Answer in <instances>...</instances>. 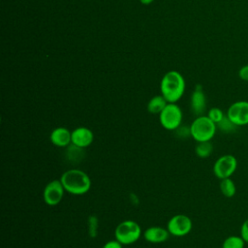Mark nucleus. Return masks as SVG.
I'll return each instance as SVG.
<instances>
[{"label": "nucleus", "mask_w": 248, "mask_h": 248, "mask_svg": "<svg viewBox=\"0 0 248 248\" xmlns=\"http://www.w3.org/2000/svg\"><path fill=\"white\" fill-rule=\"evenodd\" d=\"M103 248H123V244H121L118 240H109L106 242L103 246Z\"/></svg>", "instance_id": "25"}, {"label": "nucleus", "mask_w": 248, "mask_h": 248, "mask_svg": "<svg viewBox=\"0 0 248 248\" xmlns=\"http://www.w3.org/2000/svg\"><path fill=\"white\" fill-rule=\"evenodd\" d=\"M185 80L177 71H170L165 74L160 83L161 95L168 103H176L181 99L185 91Z\"/></svg>", "instance_id": "2"}, {"label": "nucleus", "mask_w": 248, "mask_h": 248, "mask_svg": "<svg viewBox=\"0 0 248 248\" xmlns=\"http://www.w3.org/2000/svg\"><path fill=\"white\" fill-rule=\"evenodd\" d=\"M226 115L237 127L248 125V101L232 103L229 107Z\"/></svg>", "instance_id": "9"}, {"label": "nucleus", "mask_w": 248, "mask_h": 248, "mask_svg": "<svg viewBox=\"0 0 248 248\" xmlns=\"http://www.w3.org/2000/svg\"><path fill=\"white\" fill-rule=\"evenodd\" d=\"M170 233L169 232L167 228L159 227V226H152L147 228L143 232V238L150 243H162L168 240Z\"/></svg>", "instance_id": "13"}, {"label": "nucleus", "mask_w": 248, "mask_h": 248, "mask_svg": "<svg viewBox=\"0 0 248 248\" xmlns=\"http://www.w3.org/2000/svg\"><path fill=\"white\" fill-rule=\"evenodd\" d=\"M174 133L180 139H186L188 137H191L190 126H182V125H180L177 129L174 130Z\"/></svg>", "instance_id": "22"}, {"label": "nucleus", "mask_w": 248, "mask_h": 248, "mask_svg": "<svg viewBox=\"0 0 248 248\" xmlns=\"http://www.w3.org/2000/svg\"><path fill=\"white\" fill-rule=\"evenodd\" d=\"M217 125V129L221 130L222 132L224 133H232L233 131L236 130L237 126L235 124H233L227 115H225V117L219 122L216 124Z\"/></svg>", "instance_id": "19"}, {"label": "nucleus", "mask_w": 248, "mask_h": 248, "mask_svg": "<svg viewBox=\"0 0 248 248\" xmlns=\"http://www.w3.org/2000/svg\"><path fill=\"white\" fill-rule=\"evenodd\" d=\"M238 77L240 79H242L244 81H248V64L242 66L238 70Z\"/></svg>", "instance_id": "24"}, {"label": "nucleus", "mask_w": 248, "mask_h": 248, "mask_svg": "<svg viewBox=\"0 0 248 248\" xmlns=\"http://www.w3.org/2000/svg\"><path fill=\"white\" fill-rule=\"evenodd\" d=\"M190 108L192 112L197 115H203L206 108V98L200 85H197L195 90L191 94L190 98Z\"/></svg>", "instance_id": "11"}, {"label": "nucleus", "mask_w": 248, "mask_h": 248, "mask_svg": "<svg viewBox=\"0 0 248 248\" xmlns=\"http://www.w3.org/2000/svg\"><path fill=\"white\" fill-rule=\"evenodd\" d=\"M60 181L65 191L75 196L84 195L91 188L89 175L78 169H70L64 171L60 177Z\"/></svg>", "instance_id": "1"}, {"label": "nucleus", "mask_w": 248, "mask_h": 248, "mask_svg": "<svg viewBox=\"0 0 248 248\" xmlns=\"http://www.w3.org/2000/svg\"><path fill=\"white\" fill-rule=\"evenodd\" d=\"M213 151V145L210 141L198 142L195 146V153L199 158L205 159L211 155Z\"/></svg>", "instance_id": "16"}, {"label": "nucleus", "mask_w": 248, "mask_h": 248, "mask_svg": "<svg viewBox=\"0 0 248 248\" xmlns=\"http://www.w3.org/2000/svg\"><path fill=\"white\" fill-rule=\"evenodd\" d=\"M87 226H88V233L89 236L94 238L97 236L98 233V228H99V220L95 215H91L88 218L87 221Z\"/></svg>", "instance_id": "20"}, {"label": "nucleus", "mask_w": 248, "mask_h": 248, "mask_svg": "<svg viewBox=\"0 0 248 248\" xmlns=\"http://www.w3.org/2000/svg\"><path fill=\"white\" fill-rule=\"evenodd\" d=\"M153 1H154V0H140V2L141 4H143V5H149V4H151Z\"/></svg>", "instance_id": "26"}, {"label": "nucleus", "mask_w": 248, "mask_h": 248, "mask_svg": "<svg viewBox=\"0 0 248 248\" xmlns=\"http://www.w3.org/2000/svg\"><path fill=\"white\" fill-rule=\"evenodd\" d=\"M191 137L197 141H210L217 131V125L207 116H197L190 125Z\"/></svg>", "instance_id": "3"}, {"label": "nucleus", "mask_w": 248, "mask_h": 248, "mask_svg": "<svg viewBox=\"0 0 248 248\" xmlns=\"http://www.w3.org/2000/svg\"><path fill=\"white\" fill-rule=\"evenodd\" d=\"M141 235V228L136 221L125 220L119 223L114 230V237L123 245L137 242Z\"/></svg>", "instance_id": "4"}, {"label": "nucleus", "mask_w": 248, "mask_h": 248, "mask_svg": "<svg viewBox=\"0 0 248 248\" xmlns=\"http://www.w3.org/2000/svg\"><path fill=\"white\" fill-rule=\"evenodd\" d=\"M192 228L193 222L191 218L185 214H176L172 216L167 224L169 232L173 236H184L191 232Z\"/></svg>", "instance_id": "7"}, {"label": "nucleus", "mask_w": 248, "mask_h": 248, "mask_svg": "<svg viewBox=\"0 0 248 248\" xmlns=\"http://www.w3.org/2000/svg\"><path fill=\"white\" fill-rule=\"evenodd\" d=\"M94 134L87 127H78L72 131V143L80 148H86L93 143Z\"/></svg>", "instance_id": "10"}, {"label": "nucleus", "mask_w": 248, "mask_h": 248, "mask_svg": "<svg viewBox=\"0 0 248 248\" xmlns=\"http://www.w3.org/2000/svg\"><path fill=\"white\" fill-rule=\"evenodd\" d=\"M182 110L176 103H168L165 108L159 114L161 126L169 131H174L182 122Z\"/></svg>", "instance_id": "5"}, {"label": "nucleus", "mask_w": 248, "mask_h": 248, "mask_svg": "<svg viewBox=\"0 0 248 248\" xmlns=\"http://www.w3.org/2000/svg\"><path fill=\"white\" fill-rule=\"evenodd\" d=\"M49 140L57 147H68L72 143V131L65 127H57L51 131Z\"/></svg>", "instance_id": "12"}, {"label": "nucleus", "mask_w": 248, "mask_h": 248, "mask_svg": "<svg viewBox=\"0 0 248 248\" xmlns=\"http://www.w3.org/2000/svg\"><path fill=\"white\" fill-rule=\"evenodd\" d=\"M219 187L221 193L226 198H232L236 193V186L231 177L221 179Z\"/></svg>", "instance_id": "15"}, {"label": "nucleus", "mask_w": 248, "mask_h": 248, "mask_svg": "<svg viewBox=\"0 0 248 248\" xmlns=\"http://www.w3.org/2000/svg\"><path fill=\"white\" fill-rule=\"evenodd\" d=\"M244 239L239 235H230L222 243V248H244Z\"/></svg>", "instance_id": "17"}, {"label": "nucleus", "mask_w": 248, "mask_h": 248, "mask_svg": "<svg viewBox=\"0 0 248 248\" xmlns=\"http://www.w3.org/2000/svg\"><path fill=\"white\" fill-rule=\"evenodd\" d=\"M82 149L80 147L76 146L75 144L71 143L68 147H67V158L71 161V162H78V159H81L82 156Z\"/></svg>", "instance_id": "18"}, {"label": "nucleus", "mask_w": 248, "mask_h": 248, "mask_svg": "<svg viewBox=\"0 0 248 248\" xmlns=\"http://www.w3.org/2000/svg\"><path fill=\"white\" fill-rule=\"evenodd\" d=\"M237 168V160L232 154L219 157L213 165V173L217 178L224 179L231 177Z\"/></svg>", "instance_id": "6"}, {"label": "nucleus", "mask_w": 248, "mask_h": 248, "mask_svg": "<svg viewBox=\"0 0 248 248\" xmlns=\"http://www.w3.org/2000/svg\"><path fill=\"white\" fill-rule=\"evenodd\" d=\"M168 105V101L163 95H156L152 97L147 104V110L152 114H160V112Z\"/></svg>", "instance_id": "14"}, {"label": "nucleus", "mask_w": 248, "mask_h": 248, "mask_svg": "<svg viewBox=\"0 0 248 248\" xmlns=\"http://www.w3.org/2000/svg\"><path fill=\"white\" fill-rule=\"evenodd\" d=\"M207 116L215 123H219L224 117H225V114L223 112L222 109H220L219 108H211L208 112H207Z\"/></svg>", "instance_id": "21"}, {"label": "nucleus", "mask_w": 248, "mask_h": 248, "mask_svg": "<svg viewBox=\"0 0 248 248\" xmlns=\"http://www.w3.org/2000/svg\"><path fill=\"white\" fill-rule=\"evenodd\" d=\"M65 192L66 191L60 179H54L49 181L43 191V199L45 203L49 206L57 205L63 200Z\"/></svg>", "instance_id": "8"}, {"label": "nucleus", "mask_w": 248, "mask_h": 248, "mask_svg": "<svg viewBox=\"0 0 248 248\" xmlns=\"http://www.w3.org/2000/svg\"><path fill=\"white\" fill-rule=\"evenodd\" d=\"M240 236L246 243H248V219H246L240 227Z\"/></svg>", "instance_id": "23"}]
</instances>
